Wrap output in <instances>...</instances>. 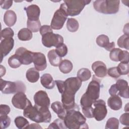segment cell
<instances>
[{
  "instance_id": "cell-17",
  "label": "cell",
  "mask_w": 129,
  "mask_h": 129,
  "mask_svg": "<svg viewBox=\"0 0 129 129\" xmlns=\"http://www.w3.org/2000/svg\"><path fill=\"white\" fill-rule=\"evenodd\" d=\"M92 69L96 77L103 78L107 74V68L105 64L101 61H96L93 62L91 66Z\"/></svg>"
},
{
  "instance_id": "cell-43",
  "label": "cell",
  "mask_w": 129,
  "mask_h": 129,
  "mask_svg": "<svg viewBox=\"0 0 129 129\" xmlns=\"http://www.w3.org/2000/svg\"><path fill=\"white\" fill-rule=\"evenodd\" d=\"M107 73L111 77L115 78V79L118 78L120 76V75L119 74V73L118 71L117 67H111V68H109V69L107 70Z\"/></svg>"
},
{
  "instance_id": "cell-41",
  "label": "cell",
  "mask_w": 129,
  "mask_h": 129,
  "mask_svg": "<svg viewBox=\"0 0 129 129\" xmlns=\"http://www.w3.org/2000/svg\"><path fill=\"white\" fill-rule=\"evenodd\" d=\"M128 52L127 51L121 50L119 53L118 57V61L120 62H125L128 63Z\"/></svg>"
},
{
  "instance_id": "cell-20",
  "label": "cell",
  "mask_w": 129,
  "mask_h": 129,
  "mask_svg": "<svg viewBox=\"0 0 129 129\" xmlns=\"http://www.w3.org/2000/svg\"><path fill=\"white\" fill-rule=\"evenodd\" d=\"M51 108L57 114L59 118L63 120L67 113V110L65 109L61 102L59 101L53 102L51 105Z\"/></svg>"
},
{
  "instance_id": "cell-2",
  "label": "cell",
  "mask_w": 129,
  "mask_h": 129,
  "mask_svg": "<svg viewBox=\"0 0 129 129\" xmlns=\"http://www.w3.org/2000/svg\"><path fill=\"white\" fill-rule=\"evenodd\" d=\"M79 108L67 110L66 115L63 119L67 128L69 129L88 128L86 122V118L79 110Z\"/></svg>"
},
{
  "instance_id": "cell-34",
  "label": "cell",
  "mask_w": 129,
  "mask_h": 129,
  "mask_svg": "<svg viewBox=\"0 0 129 129\" xmlns=\"http://www.w3.org/2000/svg\"><path fill=\"white\" fill-rule=\"evenodd\" d=\"M119 127V121L115 117L109 118L106 123L105 128L106 129H118Z\"/></svg>"
},
{
  "instance_id": "cell-12",
  "label": "cell",
  "mask_w": 129,
  "mask_h": 129,
  "mask_svg": "<svg viewBox=\"0 0 129 129\" xmlns=\"http://www.w3.org/2000/svg\"><path fill=\"white\" fill-rule=\"evenodd\" d=\"M30 103H31L30 101L27 98L24 92L16 93L12 99V103L13 106L20 109L24 110Z\"/></svg>"
},
{
  "instance_id": "cell-1",
  "label": "cell",
  "mask_w": 129,
  "mask_h": 129,
  "mask_svg": "<svg viewBox=\"0 0 129 129\" xmlns=\"http://www.w3.org/2000/svg\"><path fill=\"white\" fill-rule=\"evenodd\" d=\"M100 81L93 76L92 80L89 84L86 92L82 95L80 104L82 107L91 106L93 102L97 100L100 96Z\"/></svg>"
},
{
  "instance_id": "cell-6",
  "label": "cell",
  "mask_w": 129,
  "mask_h": 129,
  "mask_svg": "<svg viewBox=\"0 0 129 129\" xmlns=\"http://www.w3.org/2000/svg\"><path fill=\"white\" fill-rule=\"evenodd\" d=\"M23 115L25 117L36 123L44 122L42 114L35 105L32 106L31 102L24 109Z\"/></svg>"
},
{
  "instance_id": "cell-27",
  "label": "cell",
  "mask_w": 129,
  "mask_h": 129,
  "mask_svg": "<svg viewBox=\"0 0 129 129\" xmlns=\"http://www.w3.org/2000/svg\"><path fill=\"white\" fill-rule=\"evenodd\" d=\"M58 67L60 71L63 74H68L70 73L73 68V63L68 59L62 60Z\"/></svg>"
},
{
  "instance_id": "cell-26",
  "label": "cell",
  "mask_w": 129,
  "mask_h": 129,
  "mask_svg": "<svg viewBox=\"0 0 129 129\" xmlns=\"http://www.w3.org/2000/svg\"><path fill=\"white\" fill-rule=\"evenodd\" d=\"M32 32L28 28H22L18 33V37L21 41H29L32 38Z\"/></svg>"
},
{
  "instance_id": "cell-5",
  "label": "cell",
  "mask_w": 129,
  "mask_h": 129,
  "mask_svg": "<svg viewBox=\"0 0 129 129\" xmlns=\"http://www.w3.org/2000/svg\"><path fill=\"white\" fill-rule=\"evenodd\" d=\"M1 91L3 94H10L16 93L19 92H24L26 91V86L21 81L11 82L3 80H0Z\"/></svg>"
},
{
  "instance_id": "cell-52",
  "label": "cell",
  "mask_w": 129,
  "mask_h": 129,
  "mask_svg": "<svg viewBox=\"0 0 129 129\" xmlns=\"http://www.w3.org/2000/svg\"><path fill=\"white\" fill-rule=\"evenodd\" d=\"M128 103H127L126 105V107H124V111H128Z\"/></svg>"
},
{
  "instance_id": "cell-29",
  "label": "cell",
  "mask_w": 129,
  "mask_h": 129,
  "mask_svg": "<svg viewBox=\"0 0 129 129\" xmlns=\"http://www.w3.org/2000/svg\"><path fill=\"white\" fill-rule=\"evenodd\" d=\"M14 122L16 126L19 129L26 128L29 125L28 120L24 117L19 116L15 118Z\"/></svg>"
},
{
  "instance_id": "cell-51",
  "label": "cell",
  "mask_w": 129,
  "mask_h": 129,
  "mask_svg": "<svg viewBox=\"0 0 129 129\" xmlns=\"http://www.w3.org/2000/svg\"><path fill=\"white\" fill-rule=\"evenodd\" d=\"M6 69L2 65H1L0 68V73H1V77H2L4 75L6 74Z\"/></svg>"
},
{
  "instance_id": "cell-8",
  "label": "cell",
  "mask_w": 129,
  "mask_h": 129,
  "mask_svg": "<svg viewBox=\"0 0 129 129\" xmlns=\"http://www.w3.org/2000/svg\"><path fill=\"white\" fill-rule=\"evenodd\" d=\"M81 86L82 81L79 78L77 77L68 78L64 81V88L62 93L75 95Z\"/></svg>"
},
{
  "instance_id": "cell-19",
  "label": "cell",
  "mask_w": 129,
  "mask_h": 129,
  "mask_svg": "<svg viewBox=\"0 0 129 129\" xmlns=\"http://www.w3.org/2000/svg\"><path fill=\"white\" fill-rule=\"evenodd\" d=\"M115 85L118 91L117 94L124 98H128V85L127 82L123 79H119L116 81Z\"/></svg>"
},
{
  "instance_id": "cell-42",
  "label": "cell",
  "mask_w": 129,
  "mask_h": 129,
  "mask_svg": "<svg viewBox=\"0 0 129 129\" xmlns=\"http://www.w3.org/2000/svg\"><path fill=\"white\" fill-rule=\"evenodd\" d=\"M82 112L84 116L88 118H91L94 117L93 116V108L91 106L86 107H82Z\"/></svg>"
},
{
  "instance_id": "cell-33",
  "label": "cell",
  "mask_w": 129,
  "mask_h": 129,
  "mask_svg": "<svg viewBox=\"0 0 129 129\" xmlns=\"http://www.w3.org/2000/svg\"><path fill=\"white\" fill-rule=\"evenodd\" d=\"M129 38L128 35L123 34L121 35L117 40V45L120 48H125L127 50H128L129 47Z\"/></svg>"
},
{
  "instance_id": "cell-31",
  "label": "cell",
  "mask_w": 129,
  "mask_h": 129,
  "mask_svg": "<svg viewBox=\"0 0 129 129\" xmlns=\"http://www.w3.org/2000/svg\"><path fill=\"white\" fill-rule=\"evenodd\" d=\"M8 64L11 68L16 69L20 67L22 63L19 57L15 54L9 57L8 59Z\"/></svg>"
},
{
  "instance_id": "cell-40",
  "label": "cell",
  "mask_w": 129,
  "mask_h": 129,
  "mask_svg": "<svg viewBox=\"0 0 129 129\" xmlns=\"http://www.w3.org/2000/svg\"><path fill=\"white\" fill-rule=\"evenodd\" d=\"M121 49L118 48H114L110 51L109 54V57L111 60L114 61H118L119 54Z\"/></svg>"
},
{
  "instance_id": "cell-3",
  "label": "cell",
  "mask_w": 129,
  "mask_h": 129,
  "mask_svg": "<svg viewBox=\"0 0 129 129\" xmlns=\"http://www.w3.org/2000/svg\"><path fill=\"white\" fill-rule=\"evenodd\" d=\"M91 1L87 0H64L60 6V9L63 10L67 16H75L79 15L86 5Z\"/></svg>"
},
{
  "instance_id": "cell-30",
  "label": "cell",
  "mask_w": 129,
  "mask_h": 129,
  "mask_svg": "<svg viewBox=\"0 0 129 129\" xmlns=\"http://www.w3.org/2000/svg\"><path fill=\"white\" fill-rule=\"evenodd\" d=\"M79 27V24L78 21L74 18H69L67 22V29L71 32H76Z\"/></svg>"
},
{
  "instance_id": "cell-11",
  "label": "cell",
  "mask_w": 129,
  "mask_h": 129,
  "mask_svg": "<svg viewBox=\"0 0 129 129\" xmlns=\"http://www.w3.org/2000/svg\"><path fill=\"white\" fill-rule=\"evenodd\" d=\"M67 15L63 10L59 8L54 13L51 22L50 27L52 29L54 30L61 29L67 20Z\"/></svg>"
},
{
  "instance_id": "cell-14",
  "label": "cell",
  "mask_w": 129,
  "mask_h": 129,
  "mask_svg": "<svg viewBox=\"0 0 129 129\" xmlns=\"http://www.w3.org/2000/svg\"><path fill=\"white\" fill-rule=\"evenodd\" d=\"M14 46V40L13 38H5L2 39L0 43L1 61L4 57L7 55L13 48Z\"/></svg>"
},
{
  "instance_id": "cell-22",
  "label": "cell",
  "mask_w": 129,
  "mask_h": 129,
  "mask_svg": "<svg viewBox=\"0 0 129 129\" xmlns=\"http://www.w3.org/2000/svg\"><path fill=\"white\" fill-rule=\"evenodd\" d=\"M40 82L43 87L47 89H52L55 86V82L49 74H44L40 78Z\"/></svg>"
},
{
  "instance_id": "cell-10",
  "label": "cell",
  "mask_w": 129,
  "mask_h": 129,
  "mask_svg": "<svg viewBox=\"0 0 129 129\" xmlns=\"http://www.w3.org/2000/svg\"><path fill=\"white\" fill-rule=\"evenodd\" d=\"M95 108L93 109V116L97 121H101L105 118L107 110L105 101L102 99L96 100L93 102Z\"/></svg>"
},
{
  "instance_id": "cell-38",
  "label": "cell",
  "mask_w": 129,
  "mask_h": 129,
  "mask_svg": "<svg viewBox=\"0 0 129 129\" xmlns=\"http://www.w3.org/2000/svg\"><path fill=\"white\" fill-rule=\"evenodd\" d=\"M55 50L57 54L61 57L66 56L68 53V47L64 43L57 46Z\"/></svg>"
},
{
  "instance_id": "cell-32",
  "label": "cell",
  "mask_w": 129,
  "mask_h": 129,
  "mask_svg": "<svg viewBox=\"0 0 129 129\" xmlns=\"http://www.w3.org/2000/svg\"><path fill=\"white\" fill-rule=\"evenodd\" d=\"M27 27L32 32H37L41 28V23L39 20L37 21H30L27 20Z\"/></svg>"
},
{
  "instance_id": "cell-45",
  "label": "cell",
  "mask_w": 129,
  "mask_h": 129,
  "mask_svg": "<svg viewBox=\"0 0 129 129\" xmlns=\"http://www.w3.org/2000/svg\"><path fill=\"white\" fill-rule=\"evenodd\" d=\"M11 111L9 106L6 104H1L0 105V115H8Z\"/></svg>"
},
{
  "instance_id": "cell-24",
  "label": "cell",
  "mask_w": 129,
  "mask_h": 129,
  "mask_svg": "<svg viewBox=\"0 0 129 129\" xmlns=\"http://www.w3.org/2000/svg\"><path fill=\"white\" fill-rule=\"evenodd\" d=\"M47 57L51 65L54 67L58 66L62 61L61 57L57 54L55 49L49 51L47 53Z\"/></svg>"
},
{
  "instance_id": "cell-44",
  "label": "cell",
  "mask_w": 129,
  "mask_h": 129,
  "mask_svg": "<svg viewBox=\"0 0 129 129\" xmlns=\"http://www.w3.org/2000/svg\"><path fill=\"white\" fill-rule=\"evenodd\" d=\"M119 121L120 123L124 125L128 126L129 125V113L128 112L122 114L119 118Z\"/></svg>"
},
{
  "instance_id": "cell-35",
  "label": "cell",
  "mask_w": 129,
  "mask_h": 129,
  "mask_svg": "<svg viewBox=\"0 0 129 129\" xmlns=\"http://www.w3.org/2000/svg\"><path fill=\"white\" fill-rule=\"evenodd\" d=\"M48 128H67V127L64 123L63 120L60 118L55 119L52 123L50 124Z\"/></svg>"
},
{
  "instance_id": "cell-23",
  "label": "cell",
  "mask_w": 129,
  "mask_h": 129,
  "mask_svg": "<svg viewBox=\"0 0 129 129\" xmlns=\"http://www.w3.org/2000/svg\"><path fill=\"white\" fill-rule=\"evenodd\" d=\"M17 21L16 14L12 10L7 11L4 16V22L5 24L9 26H14Z\"/></svg>"
},
{
  "instance_id": "cell-37",
  "label": "cell",
  "mask_w": 129,
  "mask_h": 129,
  "mask_svg": "<svg viewBox=\"0 0 129 129\" xmlns=\"http://www.w3.org/2000/svg\"><path fill=\"white\" fill-rule=\"evenodd\" d=\"M11 118L7 115H0V123L2 129L9 127L11 123Z\"/></svg>"
},
{
  "instance_id": "cell-36",
  "label": "cell",
  "mask_w": 129,
  "mask_h": 129,
  "mask_svg": "<svg viewBox=\"0 0 129 129\" xmlns=\"http://www.w3.org/2000/svg\"><path fill=\"white\" fill-rule=\"evenodd\" d=\"M118 71L120 75H127L129 72L128 63L120 62L117 67Z\"/></svg>"
},
{
  "instance_id": "cell-49",
  "label": "cell",
  "mask_w": 129,
  "mask_h": 129,
  "mask_svg": "<svg viewBox=\"0 0 129 129\" xmlns=\"http://www.w3.org/2000/svg\"><path fill=\"white\" fill-rule=\"evenodd\" d=\"M26 128H42V127L38 123H31Z\"/></svg>"
},
{
  "instance_id": "cell-18",
  "label": "cell",
  "mask_w": 129,
  "mask_h": 129,
  "mask_svg": "<svg viewBox=\"0 0 129 129\" xmlns=\"http://www.w3.org/2000/svg\"><path fill=\"white\" fill-rule=\"evenodd\" d=\"M28 19L30 21H37L39 20L40 10L39 7L36 5H31L24 8Z\"/></svg>"
},
{
  "instance_id": "cell-47",
  "label": "cell",
  "mask_w": 129,
  "mask_h": 129,
  "mask_svg": "<svg viewBox=\"0 0 129 129\" xmlns=\"http://www.w3.org/2000/svg\"><path fill=\"white\" fill-rule=\"evenodd\" d=\"M1 7L2 9L8 10L11 8L13 5V1H5L1 0L0 1Z\"/></svg>"
},
{
  "instance_id": "cell-16",
  "label": "cell",
  "mask_w": 129,
  "mask_h": 129,
  "mask_svg": "<svg viewBox=\"0 0 129 129\" xmlns=\"http://www.w3.org/2000/svg\"><path fill=\"white\" fill-rule=\"evenodd\" d=\"M96 42L98 46L104 48L107 51H110L115 47V43L110 42L109 37L104 34L99 35L96 38Z\"/></svg>"
},
{
  "instance_id": "cell-46",
  "label": "cell",
  "mask_w": 129,
  "mask_h": 129,
  "mask_svg": "<svg viewBox=\"0 0 129 129\" xmlns=\"http://www.w3.org/2000/svg\"><path fill=\"white\" fill-rule=\"evenodd\" d=\"M40 34L43 36V35L50 32H53L52 29L50 26L48 25H43L41 27L39 30Z\"/></svg>"
},
{
  "instance_id": "cell-4",
  "label": "cell",
  "mask_w": 129,
  "mask_h": 129,
  "mask_svg": "<svg viewBox=\"0 0 129 129\" xmlns=\"http://www.w3.org/2000/svg\"><path fill=\"white\" fill-rule=\"evenodd\" d=\"M120 1L100 0L93 3L94 9L98 12L104 14H115L119 10Z\"/></svg>"
},
{
  "instance_id": "cell-39",
  "label": "cell",
  "mask_w": 129,
  "mask_h": 129,
  "mask_svg": "<svg viewBox=\"0 0 129 129\" xmlns=\"http://www.w3.org/2000/svg\"><path fill=\"white\" fill-rule=\"evenodd\" d=\"M14 35V31L11 28H6L1 31V36L2 38H13Z\"/></svg>"
},
{
  "instance_id": "cell-25",
  "label": "cell",
  "mask_w": 129,
  "mask_h": 129,
  "mask_svg": "<svg viewBox=\"0 0 129 129\" xmlns=\"http://www.w3.org/2000/svg\"><path fill=\"white\" fill-rule=\"evenodd\" d=\"M26 77L29 82L35 83L39 80L40 75L38 70L34 68H31L27 71Z\"/></svg>"
},
{
  "instance_id": "cell-13",
  "label": "cell",
  "mask_w": 129,
  "mask_h": 129,
  "mask_svg": "<svg viewBox=\"0 0 129 129\" xmlns=\"http://www.w3.org/2000/svg\"><path fill=\"white\" fill-rule=\"evenodd\" d=\"M15 54L19 57L23 64L29 65L33 61L34 52L29 51L25 47H20L17 48Z\"/></svg>"
},
{
  "instance_id": "cell-21",
  "label": "cell",
  "mask_w": 129,
  "mask_h": 129,
  "mask_svg": "<svg viewBox=\"0 0 129 129\" xmlns=\"http://www.w3.org/2000/svg\"><path fill=\"white\" fill-rule=\"evenodd\" d=\"M107 104L111 109L118 110L122 107V102L121 98L117 95H115L111 96L108 99Z\"/></svg>"
},
{
  "instance_id": "cell-28",
  "label": "cell",
  "mask_w": 129,
  "mask_h": 129,
  "mask_svg": "<svg viewBox=\"0 0 129 129\" xmlns=\"http://www.w3.org/2000/svg\"><path fill=\"white\" fill-rule=\"evenodd\" d=\"M91 77L90 71L87 68H82L80 69L77 72V78L82 82L88 80Z\"/></svg>"
},
{
  "instance_id": "cell-15",
  "label": "cell",
  "mask_w": 129,
  "mask_h": 129,
  "mask_svg": "<svg viewBox=\"0 0 129 129\" xmlns=\"http://www.w3.org/2000/svg\"><path fill=\"white\" fill-rule=\"evenodd\" d=\"M33 63L35 68L39 71L44 70L47 67V62L45 56L41 52H34Z\"/></svg>"
},
{
  "instance_id": "cell-7",
  "label": "cell",
  "mask_w": 129,
  "mask_h": 129,
  "mask_svg": "<svg viewBox=\"0 0 129 129\" xmlns=\"http://www.w3.org/2000/svg\"><path fill=\"white\" fill-rule=\"evenodd\" d=\"M42 44L46 47L54 46L56 47L58 45L63 43V38L59 34L53 32L48 33L42 36Z\"/></svg>"
},
{
  "instance_id": "cell-9",
  "label": "cell",
  "mask_w": 129,
  "mask_h": 129,
  "mask_svg": "<svg viewBox=\"0 0 129 129\" xmlns=\"http://www.w3.org/2000/svg\"><path fill=\"white\" fill-rule=\"evenodd\" d=\"M35 106L39 109H49L50 99L47 93L43 90L37 91L34 96Z\"/></svg>"
},
{
  "instance_id": "cell-50",
  "label": "cell",
  "mask_w": 129,
  "mask_h": 129,
  "mask_svg": "<svg viewBox=\"0 0 129 129\" xmlns=\"http://www.w3.org/2000/svg\"><path fill=\"white\" fill-rule=\"evenodd\" d=\"M123 31L124 33V34L128 35V23H127L125 25H124Z\"/></svg>"
},
{
  "instance_id": "cell-48",
  "label": "cell",
  "mask_w": 129,
  "mask_h": 129,
  "mask_svg": "<svg viewBox=\"0 0 129 129\" xmlns=\"http://www.w3.org/2000/svg\"><path fill=\"white\" fill-rule=\"evenodd\" d=\"M109 93L111 96L117 95L118 91H117L115 84L111 86L110 89H109Z\"/></svg>"
}]
</instances>
